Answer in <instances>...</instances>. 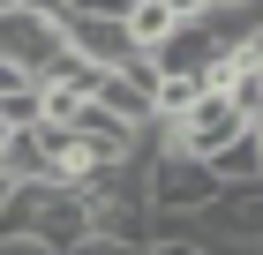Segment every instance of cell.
Wrapping results in <instances>:
<instances>
[{
    "label": "cell",
    "mask_w": 263,
    "mask_h": 255,
    "mask_svg": "<svg viewBox=\"0 0 263 255\" xmlns=\"http://www.w3.org/2000/svg\"><path fill=\"white\" fill-rule=\"evenodd\" d=\"M61 53H68L61 23L30 15V8H0V68H15V75H30V83H38Z\"/></svg>",
    "instance_id": "cell-2"
},
{
    "label": "cell",
    "mask_w": 263,
    "mask_h": 255,
    "mask_svg": "<svg viewBox=\"0 0 263 255\" xmlns=\"http://www.w3.org/2000/svg\"><path fill=\"white\" fill-rule=\"evenodd\" d=\"M0 8H23V0H0Z\"/></svg>",
    "instance_id": "cell-11"
},
{
    "label": "cell",
    "mask_w": 263,
    "mask_h": 255,
    "mask_svg": "<svg viewBox=\"0 0 263 255\" xmlns=\"http://www.w3.org/2000/svg\"><path fill=\"white\" fill-rule=\"evenodd\" d=\"M211 173H218V188H233V180H263V143H256V128H248L241 143H226V150L211 158Z\"/></svg>",
    "instance_id": "cell-8"
},
{
    "label": "cell",
    "mask_w": 263,
    "mask_h": 255,
    "mask_svg": "<svg viewBox=\"0 0 263 255\" xmlns=\"http://www.w3.org/2000/svg\"><path fill=\"white\" fill-rule=\"evenodd\" d=\"M203 15H248V8H256V0H196Z\"/></svg>",
    "instance_id": "cell-9"
},
{
    "label": "cell",
    "mask_w": 263,
    "mask_h": 255,
    "mask_svg": "<svg viewBox=\"0 0 263 255\" xmlns=\"http://www.w3.org/2000/svg\"><path fill=\"white\" fill-rule=\"evenodd\" d=\"M196 225L218 233V240H263V180H233V188H218L211 210H203Z\"/></svg>",
    "instance_id": "cell-5"
},
{
    "label": "cell",
    "mask_w": 263,
    "mask_h": 255,
    "mask_svg": "<svg viewBox=\"0 0 263 255\" xmlns=\"http://www.w3.org/2000/svg\"><path fill=\"white\" fill-rule=\"evenodd\" d=\"M218 195V173L203 165V158H181V150H158L143 165V203L158 218H203Z\"/></svg>",
    "instance_id": "cell-1"
},
{
    "label": "cell",
    "mask_w": 263,
    "mask_h": 255,
    "mask_svg": "<svg viewBox=\"0 0 263 255\" xmlns=\"http://www.w3.org/2000/svg\"><path fill=\"white\" fill-rule=\"evenodd\" d=\"M196 98H211V90H203V75H158L151 120H158V128H173V120H188V113H196Z\"/></svg>",
    "instance_id": "cell-7"
},
{
    "label": "cell",
    "mask_w": 263,
    "mask_h": 255,
    "mask_svg": "<svg viewBox=\"0 0 263 255\" xmlns=\"http://www.w3.org/2000/svg\"><path fill=\"white\" fill-rule=\"evenodd\" d=\"M151 98H158V60L151 53H136L128 68H113V75H98V90H90V105L98 113H113L121 128H151Z\"/></svg>",
    "instance_id": "cell-3"
},
{
    "label": "cell",
    "mask_w": 263,
    "mask_h": 255,
    "mask_svg": "<svg viewBox=\"0 0 263 255\" xmlns=\"http://www.w3.org/2000/svg\"><path fill=\"white\" fill-rule=\"evenodd\" d=\"M8 143H15V128H8V120H0V158H8Z\"/></svg>",
    "instance_id": "cell-10"
},
{
    "label": "cell",
    "mask_w": 263,
    "mask_h": 255,
    "mask_svg": "<svg viewBox=\"0 0 263 255\" xmlns=\"http://www.w3.org/2000/svg\"><path fill=\"white\" fill-rule=\"evenodd\" d=\"M173 8H158V0H128V15H121V30H128V45H136V53H158L165 38H173Z\"/></svg>",
    "instance_id": "cell-6"
},
{
    "label": "cell",
    "mask_w": 263,
    "mask_h": 255,
    "mask_svg": "<svg viewBox=\"0 0 263 255\" xmlns=\"http://www.w3.org/2000/svg\"><path fill=\"white\" fill-rule=\"evenodd\" d=\"M61 38H68V53H76L90 75H113V68H128V60H136V45H128L121 15H68Z\"/></svg>",
    "instance_id": "cell-4"
}]
</instances>
